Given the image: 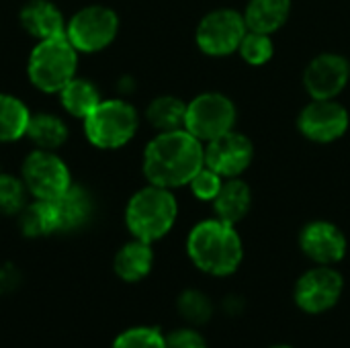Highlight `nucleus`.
<instances>
[{"instance_id":"nucleus-17","label":"nucleus","mask_w":350,"mask_h":348,"mask_svg":"<svg viewBox=\"0 0 350 348\" xmlns=\"http://www.w3.org/2000/svg\"><path fill=\"white\" fill-rule=\"evenodd\" d=\"M242 14L248 31L273 35L287 23L291 0H250Z\"/></svg>"},{"instance_id":"nucleus-28","label":"nucleus","mask_w":350,"mask_h":348,"mask_svg":"<svg viewBox=\"0 0 350 348\" xmlns=\"http://www.w3.org/2000/svg\"><path fill=\"white\" fill-rule=\"evenodd\" d=\"M113 348H168V345H166V336H162L160 330L139 326L119 334Z\"/></svg>"},{"instance_id":"nucleus-10","label":"nucleus","mask_w":350,"mask_h":348,"mask_svg":"<svg viewBox=\"0 0 350 348\" xmlns=\"http://www.w3.org/2000/svg\"><path fill=\"white\" fill-rule=\"evenodd\" d=\"M345 291V279L342 275L328 265H316L314 269L306 271L293 289L295 306L310 314L320 316L336 308Z\"/></svg>"},{"instance_id":"nucleus-20","label":"nucleus","mask_w":350,"mask_h":348,"mask_svg":"<svg viewBox=\"0 0 350 348\" xmlns=\"http://www.w3.org/2000/svg\"><path fill=\"white\" fill-rule=\"evenodd\" d=\"M31 113L27 105L8 92H0V142L10 144L27 137Z\"/></svg>"},{"instance_id":"nucleus-27","label":"nucleus","mask_w":350,"mask_h":348,"mask_svg":"<svg viewBox=\"0 0 350 348\" xmlns=\"http://www.w3.org/2000/svg\"><path fill=\"white\" fill-rule=\"evenodd\" d=\"M240 55L246 64L250 66H262L267 64L273 53H275V45H273V39L271 35H262V33H254V31H248L240 43Z\"/></svg>"},{"instance_id":"nucleus-19","label":"nucleus","mask_w":350,"mask_h":348,"mask_svg":"<svg viewBox=\"0 0 350 348\" xmlns=\"http://www.w3.org/2000/svg\"><path fill=\"white\" fill-rule=\"evenodd\" d=\"M59 219V232H72L82 228L92 215V197L84 187L72 185L59 199L53 201Z\"/></svg>"},{"instance_id":"nucleus-4","label":"nucleus","mask_w":350,"mask_h":348,"mask_svg":"<svg viewBox=\"0 0 350 348\" xmlns=\"http://www.w3.org/2000/svg\"><path fill=\"white\" fill-rule=\"evenodd\" d=\"M78 68V51L66 35L41 39L33 47L27 64L31 84L47 94H57L74 76Z\"/></svg>"},{"instance_id":"nucleus-26","label":"nucleus","mask_w":350,"mask_h":348,"mask_svg":"<svg viewBox=\"0 0 350 348\" xmlns=\"http://www.w3.org/2000/svg\"><path fill=\"white\" fill-rule=\"evenodd\" d=\"M27 187L21 176L0 172V213L18 215L27 205Z\"/></svg>"},{"instance_id":"nucleus-3","label":"nucleus","mask_w":350,"mask_h":348,"mask_svg":"<svg viewBox=\"0 0 350 348\" xmlns=\"http://www.w3.org/2000/svg\"><path fill=\"white\" fill-rule=\"evenodd\" d=\"M178 203L170 189L148 185L139 189L125 207V224L133 238L154 244L176 224Z\"/></svg>"},{"instance_id":"nucleus-8","label":"nucleus","mask_w":350,"mask_h":348,"mask_svg":"<svg viewBox=\"0 0 350 348\" xmlns=\"http://www.w3.org/2000/svg\"><path fill=\"white\" fill-rule=\"evenodd\" d=\"M236 125V105L221 92H203L187 105L185 129L207 144Z\"/></svg>"},{"instance_id":"nucleus-29","label":"nucleus","mask_w":350,"mask_h":348,"mask_svg":"<svg viewBox=\"0 0 350 348\" xmlns=\"http://www.w3.org/2000/svg\"><path fill=\"white\" fill-rule=\"evenodd\" d=\"M224 180H226V178H221L217 172H213L211 168L203 166V168L195 174V178L189 183V187H191V191H193V195H195L197 199H201V201H213L215 195L219 193Z\"/></svg>"},{"instance_id":"nucleus-31","label":"nucleus","mask_w":350,"mask_h":348,"mask_svg":"<svg viewBox=\"0 0 350 348\" xmlns=\"http://www.w3.org/2000/svg\"><path fill=\"white\" fill-rule=\"evenodd\" d=\"M269 348H293V347H289V345H273V347H269Z\"/></svg>"},{"instance_id":"nucleus-22","label":"nucleus","mask_w":350,"mask_h":348,"mask_svg":"<svg viewBox=\"0 0 350 348\" xmlns=\"http://www.w3.org/2000/svg\"><path fill=\"white\" fill-rule=\"evenodd\" d=\"M57 94H59V103L64 111L76 119H84L103 101L98 88L90 80L78 78V76H74Z\"/></svg>"},{"instance_id":"nucleus-5","label":"nucleus","mask_w":350,"mask_h":348,"mask_svg":"<svg viewBox=\"0 0 350 348\" xmlns=\"http://www.w3.org/2000/svg\"><path fill=\"white\" fill-rule=\"evenodd\" d=\"M86 139L100 150H117L133 139L139 115L133 105L121 98H103L84 119Z\"/></svg>"},{"instance_id":"nucleus-21","label":"nucleus","mask_w":350,"mask_h":348,"mask_svg":"<svg viewBox=\"0 0 350 348\" xmlns=\"http://www.w3.org/2000/svg\"><path fill=\"white\" fill-rule=\"evenodd\" d=\"M21 215V232L27 238H43L59 232L57 209L53 201L35 199L33 203L25 205Z\"/></svg>"},{"instance_id":"nucleus-25","label":"nucleus","mask_w":350,"mask_h":348,"mask_svg":"<svg viewBox=\"0 0 350 348\" xmlns=\"http://www.w3.org/2000/svg\"><path fill=\"white\" fill-rule=\"evenodd\" d=\"M176 308H178L180 318L195 328L207 324L213 316V302L197 289L183 291L176 302Z\"/></svg>"},{"instance_id":"nucleus-18","label":"nucleus","mask_w":350,"mask_h":348,"mask_svg":"<svg viewBox=\"0 0 350 348\" xmlns=\"http://www.w3.org/2000/svg\"><path fill=\"white\" fill-rule=\"evenodd\" d=\"M152 267H154L152 244H148L144 240H137V238L127 242L115 254V263H113V269H115L117 277L127 281V283H137V281L146 279L150 275Z\"/></svg>"},{"instance_id":"nucleus-23","label":"nucleus","mask_w":350,"mask_h":348,"mask_svg":"<svg viewBox=\"0 0 350 348\" xmlns=\"http://www.w3.org/2000/svg\"><path fill=\"white\" fill-rule=\"evenodd\" d=\"M27 137L39 150H57L68 139V125L53 113H37L31 115Z\"/></svg>"},{"instance_id":"nucleus-6","label":"nucleus","mask_w":350,"mask_h":348,"mask_svg":"<svg viewBox=\"0 0 350 348\" xmlns=\"http://www.w3.org/2000/svg\"><path fill=\"white\" fill-rule=\"evenodd\" d=\"M119 33V16L113 8L90 4L74 12L66 23V37L78 53L107 49Z\"/></svg>"},{"instance_id":"nucleus-16","label":"nucleus","mask_w":350,"mask_h":348,"mask_svg":"<svg viewBox=\"0 0 350 348\" xmlns=\"http://www.w3.org/2000/svg\"><path fill=\"white\" fill-rule=\"evenodd\" d=\"M211 203H213V211L217 219L236 226L248 215L252 207V191L240 176L226 178L219 193L215 195Z\"/></svg>"},{"instance_id":"nucleus-30","label":"nucleus","mask_w":350,"mask_h":348,"mask_svg":"<svg viewBox=\"0 0 350 348\" xmlns=\"http://www.w3.org/2000/svg\"><path fill=\"white\" fill-rule=\"evenodd\" d=\"M166 345L168 348H209L205 338L201 336V332L195 326L178 328V330L170 332L166 336Z\"/></svg>"},{"instance_id":"nucleus-14","label":"nucleus","mask_w":350,"mask_h":348,"mask_svg":"<svg viewBox=\"0 0 350 348\" xmlns=\"http://www.w3.org/2000/svg\"><path fill=\"white\" fill-rule=\"evenodd\" d=\"M299 248L312 263L334 267L347 254V236L332 222H310L299 234Z\"/></svg>"},{"instance_id":"nucleus-12","label":"nucleus","mask_w":350,"mask_h":348,"mask_svg":"<svg viewBox=\"0 0 350 348\" xmlns=\"http://www.w3.org/2000/svg\"><path fill=\"white\" fill-rule=\"evenodd\" d=\"M254 158V144L238 131H228L205 144V166L221 178L240 176Z\"/></svg>"},{"instance_id":"nucleus-13","label":"nucleus","mask_w":350,"mask_h":348,"mask_svg":"<svg viewBox=\"0 0 350 348\" xmlns=\"http://www.w3.org/2000/svg\"><path fill=\"white\" fill-rule=\"evenodd\" d=\"M350 64L347 57L338 53H320L316 55L306 72H304V86L312 98H336L349 84Z\"/></svg>"},{"instance_id":"nucleus-24","label":"nucleus","mask_w":350,"mask_h":348,"mask_svg":"<svg viewBox=\"0 0 350 348\" xmlns=\"http://www.w3.org/2000/svg\"><path fill=\"white\" fill-rule=\"evenodd\" d=\"M185 115H187V103H183L176 96H158L148 105L146 119L152 127L158 131H174L185 127Z\"/></svg>"},{"instance_id":"nucleus-11","label":"nucleus","mask_w":350,"mask_h":348,"mask_svg":"<svg viewBox=\"0 0 350 348\" xmlns=\"http://www.w3.org/2000/svg\"><path fill=\"white\" fill-rule=\"evenodd\" d=\"M349 123V111L334 98H312L297 117L301 135L316 144H332L340 139L347 133Z\"/></svg>"},{"instance_id":"nucleus-7","label":"nucleus","mask_w":350,"mask_h":348,"mask_svg":"<svg viewBox=\"0 0 350 348\" xmlns=\"http://www.w3.org/2000/svg\"><path fill=\"white\" fill-rule=\"evenodd\" d=\"M21 178L29 195L43 201H55L72 187V172L53 150L31 152L23 162Z\"/></svg>"},{"instance_id":"nucleus-2","label":"nucleus","mask_w":350,"mask_h":348,"mask_svg":"<svg viewBox=\"0 0 350 348\" xmlns=\"http://www.w3.org/2000/svg\"><path fill=\"white\" fill-rule=\"evenodd\" d=\"M187 254L199 271L211 277H230L242 265L244 244L236 226L213 217L199 222L189 232Z\"/></svg>"},{"instance_id":"nucleus-9","label":"nucleus","mask_w":350,"mask_h":348,"mask_svg":"<svg viewBox=\"0 0 350 348\" xmlns=\"http://www.w3.org/2000/svg\"><path fill=\"white\" fill-rule=\"evenodd\" d=\"M248 33L244 14L232 8H217L207 12L195 31L197 47L211 57H226L240 49L244 35Z\"/></svg>"},{"instance_id":"nucleus-15","label":"nucleus","mask_w":350,"mask_h":348,"mask_svg":"<svg viewBox=\"0 0 350 348\" xmlns=\"http://www.w3.org/2000/svg\"><path fill=\"white\" fill-rule=\"evenodd\" d=\"M21 27L37 41L66 35V18L49 0H29L18 12Z\"/></svg>"},{"instance_id":"nucleus-1","label":"nucleus","mask_w":350,"mask_h":348,"mask_svg":"<svg viewBox=\"0 0 350 348\" xmlns=\"http://www.w3.org/2000/svg\"><path fill=\"white\" fill-rule=\"evenodd\" d=\"M205 166V146L185 127L160 131L144 152V176L150 185L178 189Z\"/></svg>"}]
</instances>
